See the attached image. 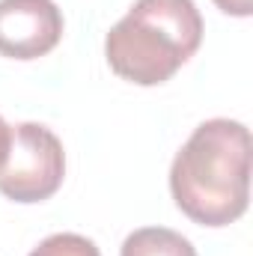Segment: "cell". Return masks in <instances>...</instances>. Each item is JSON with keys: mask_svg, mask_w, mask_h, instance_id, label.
I'll return each mask as SVG.
<instances>
[{"mask_svg": "<svg viewBox=\"0 0 253 256\" xmlns=\"http://www.w3.org/2000/svg\"><path fill=\"white\" fill-rule=\"evenodd\" d=\"M170 194L200 226H230L250 202V131L236 120L194 128L170 167Z\"/></svg>", "mask_w": 253, "mask_h": 256, "instance_id": "1", "label": "cell"}, {"mask_svg": "<svg viewBox=\"0 0 253 256\" xmlns=\"http://www.w3.org/2000/svg\"><path fill=\"white\" fill-rule=\"evenodd\" d=\"M202 15L194 0H137L104 39L108 66L128 84L158 86L196 54Z\"/></svg>", "mask_w": 253, "mask_h": 256, "instance_id": "2", "label": "cell"}, {"mask_svg": "<svg viewBox=\"0 0 253 256\" xmlns=\"http://www.w3.org/2000/svg\"><path fill=\"white\" fill-rule=\"evenodd\" d=\"M66 176V152L60 137L39 122L12 128L6 164L0 170V194L12 202H42L60 191Z\"/></svg>", "mask_w": 253, "mask_h": 256, "instance_id": "3", "label": "cell"}, {"mask_svg": "<svg viewBox=\"0 0 253 256\" xmlns=\"http://www.w3.org/2000/svg\"><path fill=\"white\" fill-rule=\"evenodd\" d=\"M9 143H12V128L3 122V116H0V170H3V164H6V155H9Z\"/></svg>", "mask_w": 253, "mask_h": 256, "instance_id": "8", "label": "cell"}, {"mask_svg": "<svg viewBox=\"0 0 253 256\" xmlns=\"http://www.w3.org/2000/svg\"><path fill=\"white\" fill-rule=\"evenodd\" d=\"M30 256H102V250H98L96 242H90L86 236H78V232H57V236H48L39 248H33Z\"/></svg>", "mask_w": 253, "mask_h": 256, "instance_id": "6", "label": "cell"}, {"mask_svg": "<svg viewBox=\"0 0 253 256\" xmlns=\"http://www.w3.org/2000/svg\"><path fill=\"white\" fill-rule=\"evenodd\" d=\"M120 256H196L194 244L182 232L167 226H143L134 230L122 242Z\"/></svg>", "mask_w": 253, "mask_h": 256, "instance_id": "5", "label": "cell"}, {"mask_svg": "<svg viewBox=\"0 0 253 256\" xmlns=\"http://www.w3.org/2000/svg\"><path fill=\"white\" fill-rule=\"evenodd\" d=\"M220 12L226 15H236V18H248L253 12V0H212Z\"/></svg>", "mask_w": 253, "mask_h": 256, "instance_id": "7", "label": "cell"}, {"mask_svg": "<svg viewBox=\"0 0 253 256\" xmlns=\"http://www.w3.org/2000/svg\"><path fill=\"white\" fill-rule=\"evenodd\" d=\"M63 39V12L54 0H0V54L39 60Z\"/></svg>", "mask_w": 253, "mask_h": 256, "instance_id": "4", "label": "cell"}]
</instances>
